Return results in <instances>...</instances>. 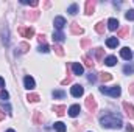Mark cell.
Returning <instances> with one entry per match:
<instances>
[{
	"label": "cell",
	"instance_id": "41",
	"mask_svg": "<svg viewBox=\"0 0 134 132\" xmlns=\"http://www.w3.org/2000/svg\"><path fill=\"white\" fill-rule=\"evenodd\" d=\"M0 98H2V99H8V98H9L8 92H6V90H2V92H0Z\"/></svg>",
	"mask_w": 134,
	"mask_h": 132
},
{
	"label": "cell",
	"instance_id": "18",
	"mask_svg": "<svg viewBox=\"0 0 134 132\" xmlns=\"http://www.w3.org/2000/svg\"><path fill=\"white\" fill-rule=\"evenodd\" d=\"M53 128L56 129V132H66V131H67L66 124H64V123H61V121H58V123H55V124H53Z\"/></svg>",
	"mask_w": 134,
	"mask_h": 132
},
{
	"label": "cell",
	"instance_id": "43",
	"mask_svg": "<svg viewBox=\"0 0 134 132\" xmlns=\"http://www.w3.org/2000/svg\"><path fill=\"white\" fill-rule=\"evenodd\" d=\"M2 120H5V112L0 109V121H2Z\"/></svg>",
	"mask_w": 134,
	"mask_h": 132
},
{
	"label": "cell",
	"instance_id": "31",
	"mask_svg": "<svg viewBox=\"0 0 134 132\" xmlns=\"http://www.w3.org/2000/svg\"><path fill=\"white\" fill-rule=\"evenodd\" d=\"M128 33H130V27H125V28H122V30L117 33V37H125Z\"/></svg>",
	"mask_w": 134,
	"mask_h": 132
},
{
	"label": "cell",
	"instance_id": "15",
	"mask_svg": "<svg viewBox=\"0 0 134 132\" xmlns=\"http://www.w3.org/2000/svg\"><path fill=\"white\" fill-rule=\"evenodd\" d=\"M78 113H80V106H78V104L70 106V109H69V115H70V117H78Z\"/></svg>",
	"mask_w": 134,
	"mask_h": 132
},
{
	"label": "cell",
	"instance_id": "21",
	"mask_svg": "<svg viewBox=\"0 0 134 132\" xmlns=\"http://www.w3.org/2000/svg\"><path fill=\"white\" fill-rule=\"evenodd\" d=\"M100 79L103 81V82L111 81V79H112V75H111V73H106V71H101L100 73Z\"/></svg>",
	"mask_w": 134,
	"mask_h": 132
},
{
	"label": "cell",
	"instance_id": "3",
	"mask_svg": "<svg viewBox=\"0 0 134 132\" xmlns=\"http://www.w3.org/2000/svg\"><path fill=\"white\" fill-rule=\"evenodd\" d=\"M86 107H87V110H89L91 113H94V112L97 110V101H95V98H94L92 95H89V97L86 98Z\"/></svg>",
	"mask_w": 134,
	"mask_h": 132
},
{
	"label": "cell",
	"instance_id": "7",
	"mask_svg": "<svg viewBox=\"0 0 134 132\" xmlns=\"http://www.w3.org/2000/svg\"><path fill=\"white\" fill-rule=\"evenodd\" d=\"M123 109H125V113L128 115V118L133 120L134 118V106L133 104H130L128 101H125V103H123Z\"/></svg>",
	"mask_w": 134,
	"mask_h": 132
},
{
	"label": "cell",
	"instance_id": "37",
	"mask_svg": "<svg viewBox=\"0 0 134 132\" xmlns=\"http://www.w3.org/2000/svg\"><path fill=\"white\" fill-rule=\"evenodd\" d=\"M39 51H41V53H48V51H50V47H48L47 44H45V45H41V47H39Z\"/></svg>",
	"mask_w": 134,
	"mask_h": 132
},
{
	"label": "cell",
	"instance_id": "16",
	"mask_svg": "<svg viewBox=\"0 0 134 132\" xmlns=\"http://www.w3.org/2000/svg\"><path fill=\"white\" fill-rule=\"evenodd\" d=\"M66 106H53V112L56 113V115H59V117H63L64 113H66Z\"/></svg>",
	"mask_w": 134,
	"mask_h": 132
},
{
	"label": "cell",
	"instance_id": "34",
	"mask_svg": "<svg viewBox=\"0 0 134 132\" xmlns=\"http://www.w3.org/2000/svg\"><path fill=\"white\" fill-rule=\"evenodd\" d=\"M53 50L56 51V55H58V56H64V50H63V47H59V45H55V47H53Z\"/></svg>",
	"mask_w": 134,
	"mask_h": 132
},
{
	"label": "cell",
	"instance_id": "10",
	"mask_svg": "<svg viewBox=\"0 0 134 132\" xmlns=\"http://www.w3.org/2000/svg\"><path fill=\"white\" fill-rule=\"evenodd\" d=\"M94 11H95V0H87L86 2V14L91 16V14H94Z\"/></svg>",
	"mask_w": 134,
	"mask_h": 132
},
{
	"label": "cell",
	"instance_id": "32",
	"mask_svg": "<svg viewBox=\"0 0 134 132\" xmlns=\"http://www.w3.org/2000/svg\"><path fill=\"white\" fill-rule=\"evenodd\" d=\"M20 3H24V5H30V6H33V8H36V6L39 5L37 0H33V2H30V0H20Z\"/></svg>",
	"mask_w": 134,
	"mask_h": 132
},
{
	"label": "cell",
	"instance_id": "5",
	"mask_svg": "<svg viewBox=\"0 0 134 132\" xmlns=\"http://www.w3.org/2000/svg\"><path fill=\"white\" fill-rule=\"evenodd\" d=\"M53 23H55V28H56L58 31H61V30L66 27V19H64V17H61V16H58V17H55Z\"/></svg>",
	"mask_w": 134,
	"mask_h": 132
},
{
	"label": "cell",
	"instance_id": "22",
	"mask_svg": "<svg viewBox=\"0 0 134 132\" xmlns=\"http://www.w3.org/2000/svg\"><path fill=\"white\" fill-rule=\"evenodd\" d=\"M123 73H125V75H133L134 73V65L133 64H126V65L123 67Z\"/></svg>",
	"mask_w": 134,
	"mask_h": 132
},
{
	"label": "cell",
	"instance_id": "11",
	"mask_svg": "<svg viewBox=\"0 0 134 132\" xmlns=\"http://www.w3.org/2000/svg\"><path fill=\"white\" fill-rule=\"evenodd\" d=\"M24 84H25V89H28V90H33L34 89V79L31 78V76H25L24 78Z\"/></svg>",
	"mask_w": 134,
	"mask_h": 132
},
{
	"label": "cell",
	"instance_id": "35",
	"mask_svg": "<svg viewBox=\"0 0 134 132\" xmlns=\"http://www.w3.org/2000/svg\"><path fill=\"white\" fill-rule=\"evenodd\" d=\"M125 17H126V20H134V9H128Z\"/></svg>",
	"mask_w": 134,
	"mask_h": 132
},
{
	"label": "cell",
	"instance_id": "26",
	"mask_svg": "<svg viewBox=\"0 0 134 132\" xmlns=\"http://www.w3.org/2000/svg\"><path fill=\"white\" fill-rule=\"evenodd\" d=\"M39 17V11H30L28 14H27V19L28 20H36Z\"/></svg>",
	"mask_w": 134,
	"mask_h": 132
},
{
	"label": "cell",
	"instance_id": "25",
	"mask_svg": "<svg viewBox=\"0 0 134 132\" xmlns=\"http://www.w3.org/2000/svg\"><path fill=\"white\" fill-rule=\"evenodd\" d=\"M95 31L98 34H104V22H98L95 25Z\"/></svg>",
	"mask_w": 134,
	"mask_h": 132
},
{
	"label": "cell",
	"instance_id": "39",
	"mask_svg": "<svg viewBox=\"0 0 134 132\" xmlns=\"http://www.w3.org/2000/svg\"><path fill=\"white\" fill-rule=\"evenodd\" d=\"M2 107H3V109H5V110L9 113V115H13V112H11V106H9L8 103H3V104H2Z\"/></svg>",
	"mask_w": 134,
	"mask_h": 132
},
{
	"label": "cell",
	"instance_id": "6",
	"mask_svg": "<svg viewBox=\"0 0 134 132\" xmlns=\"http://www.w3.org/2000/svg\"><path fill=\"white\" fill-rule=\"evenodd\" d=\"M17 31H19V34H20L22 37H33V36H34V30H33V28H25V27H20Z\"/></svg>",
	"mask_w": 134,
	"mask_h": 132
},
{
	"label": "cell",
	"instance_id": "40",
	"mask_svg": "<svg viewBox=\"0 0 134 132\" xmlns=\"http://www.w3.org/2000/svg\"><path fill=\"white\" fill-rule=\"evenodd\" d=\"M37 40H39L41 45H45V36H44V34H39V36H37Z\"/></svg>",
	"mask_w": 134,
	"mask_h": 132
},
{
	"label": "cell",
	"instance_id": "12",
	"mask_svg": "<svg viewBox=\"0 0 134 132\" xmlns=\"http://www.w3.org/2000/svg\"><path fill=\"white\" fill-rule=\"evenodd\" d=\"M72 70H73V73L78 75V76L83 75V71H84V68H83V65H81L80 62H73V64H72Z\"/></svg>",
	"mask_w": 134,
	"mask_h": 132
},
{
	"label": "cell",
	"instance_id": "33",
	"mask_svg": "<svg viewBox=\"0 0 134 132\" xmlns=\"http://www.w3.org/2000/svg\"><path fill=\"white\" fill-rule=\"evenodd\" d=\"M64 97H66L64 90H55L53 92V98H64Z\"/></svg>",
	"mask_w": 134,
	"mask_h": 132
},
{
	"label": "cell",
	"instance_id": "24",
	"mask_svg": "<svg viewBox=\"0 0 134 132\" xmlns=\"http://www.w3.org/2000/svg\"><path fill=\"white\" fill-rule=\"evenodd\" d=\"M2 36H3V44H5V45H9V36H8V28H3V31H2Z\"/></svg>",
	"mask_w": 134,
	"mask_h": 132
},
{
	"label": "cell",
	"instance_id": "42",
	"mask_svg": "<svg viewBox=\"0 0 134 132\" xmlns=\"http://www.w3.org/2000/svg\"><path fill=\"white\" fill-rule=\"evenodd\" d=\"M126 132H134V128L131 126V124H128V126H126Z\"/></svg>",
	"mask_w": 134,
	"mask_h": 132
},
{
	"label": "cell",
	"instance_id": "23",
	"mask_svg": "<svg viewBox=\"0 0 134 132\" xmlns=\"http://www.w3.org/2000/svg\"><path fill=\"white\" fill-rule=\"evenodd\" d=\"M27 99H28L30 103H37L41 98H39V95H37V93H28V95H27Z\"/></svg>",
	"mask_w": 134,
	"mask_h": 132
},
{
	"label": "cell",
	"instance_id": "38",
	"mask_svg": "<svg viewBox=\"0 0 134 132\" xmlns=\"http://www.w3.org/2000/svg\"><path fill=\"white\" fill-rule=\"evenodd\" d=\"M87 81H89V82H95V81H97V76H95V73H92V71H91V73L87 75Z\"/></svg>",
	"mask_w": 134,
	"mask_h": 132
},
{
	"label": "cell",
	"instance_id": "17",
	"mask_svg": "<svg viewBox=\"0 0 134 132\" xmlns=\"http://www.w3.org/2000/svg\"><path fill=\"white\" fill-rule=\"evenodd\" d=\"M33 123H34V124H41V123H42V115H41V112H39V110H34Z\"/></svg>",
	"mask_w": 134,
	"mask_h": 132
},
{
	"label": "cell",
	"instance_id": "27",
	"mask_svg": "<svg viewBox=\"0 0 134 132\" xmlns=\"http://www.w3.org/2000/svg\"><path fill=\"white\" fill-rule=\"evenodd\" d=\"M81 59H83V62L86 64V67H89V68H92V67H94V62H92V59H91L89 56H83Z\"/></svg>",
	"mask_w": 134,
	"mask_h": 132
},
{
	"label": "cell",
	"instance_id": "20",
	"mask_svg": "<svg viewBox=\"0 0 134 132\" xmlns=\"http://www.w3.org/2000/svg\"><path fill=\"white\" fill-rule=\"evenodd\" d=\"M64 37H66V36L61 33V31L53 33V40H55V42H63V40H64Z\"/></svg>",
	"mask_w": 134,
	"mask_h": 132
},
{
	"label": "cell",
	"instance_id": "36",
	"mask_svg": "<svg viewBox=\"0 0 134 132\" xmlns=\"http://www.w3.org/2000/svg\"><path fill=\"white\" fill-rule=\"evenodd\" d=\"M89 45H91V39H86V37H84V39L81 40V48H87Z\"/></svg>",
	"mask_w": 134,
	"mask_h": 132
},
{
	"label": "cell",
	"instance_id": "9",
	"mask_svg": "<svg viewBox=\"0 0 134 132\" xmlns=\"http://www.w3.org/2000/svg\"><path fill=\"white\" fill-rule=\"evenodd\" d=\"M120 56H122L123 59H126V61H131V58H133V51H131L128 47H123V48L120 50Z\"/></svg>",
	"mask_w": 134,
	"mask_h": 132
},
{
	"label": "cell",
	"instance_id": "19",
	"mask_svg": "<svg viewBox=\"0 0 134 132\" xmlns=\"http://www.w3.org/2000/svg\"><path fill=\"white\" fill-rule=\"evenodd\" d=\"M115 62H117V58H115V56H108V58L104 59V64L109 65V67L115 65Z\"/></svg>",
	"mask_w": 134,
	"mask_h": 132
},
{
	"label": "cell",
	"instance_id": "28",
	"mask_svg": "<svg viewBox=\"0 0 134 132\" xmlns=\"http://www.w3.org/2000/svg\"><path fill=\"white\" fill-rule=\"evenodd\" d=\"M67 13H69V14H72V16H73V14H76V13H78V5H76V3L70 5V6H69V9H67Z\"/></svg>",
	"mask_w": 134,
	"mask_h": 132
},
{
	"label": "cell",
	"instance_id": "13",
	"mask_svg": "<svg viewBox=\"0 0 134 132\" xmlns=\"http://www.w3.org/2000/svg\"><path fill=\"white\" fill-rule=\"evenodd\" d=\"M106 45H108L109 48H115V47L119 45V39H117V37H108V39H106Z\"/></svg>",
	"mask_w": 134,
	"mask_h": 132
},
{
	"label": "cell",
	"instance_id": "30",
	"mask_svg": "<svg viewBox=\"0 0 134 132\" xmlns=\"http://www.w3.org/2000/svg\"><path fill=\"white\" fill-rule=\"evenodd\" d=\"M103 53H104V50L98 47V48H95V56H97V61H101L103 59Z\"/></svg>",
	"mask_w": 134,
	"mask_h": 132
},
{
	"label": "cell",
	"instance_id": "1",
	"mask_svg": "<svg viewBox=\"0 0 134 132\" xmlns=\"http://www.w3.org/2000/svg\"><path fill=\"white\" fill-rule=\"evenodd\" d=\"M100 123L103 128H109V129H120L122 128V118L117 113H106L100 118Z\"/></svg>",
	"mask_w": 134,
	"mask_h": 132
},
{
	"label": "cell",
	"instance_id": "14",
	"mask_svg": "<svg viewBox=\"0 0 134 132\" xmlns=\"http://www.w3.org/2000/svg\"><path fill=\"white\" fill-rule=\"evenodd\" d=\"M117 27H119V20H117V19H114V17H112V19H109V20H108V28H109L111 31L117 30Z\"/></svg>",
	"mask_w": 134,
	"mask_h": 132
},
{
	"label": "cell",
	"instance_id": "44",
	"mask_svg": "<svg viewBox=\"0 0 134 132\" xmlns=\"http://www.w3.org/2000/svg\"><path fill=\"white\" fill-rule=\"evenodd\" d=\"M5 86V79L3 78H0V87H3Z\"/></svg>",
	"mask_w": 134,
	"mask_h": 132
},
{
	"label": "cell",
	"instance_id": "8",
	"mask_svg": "<svg viewBox=\"0 0 134 132\" xmlns=\"http://www.w3.org/2000/svg\"><path fill=\"white\" fill-rule=\"evenodd\" d=\"M70 31H72V34H75V36H80V34L84 33V30H83L76 22H72V23H70Z\"/></svg>",
	"mask_w": 134,
	"mask_h": 132
},
{
	"label": "cell",
	"instance_id": "45",
	"mask_svg": "<svg viewBox=\"0 0 134 132\" xmlns=\"http://www.w3.org/2000/svg\"><path fill=\"white\" fill-rule=\"evenodd\" d=\"M6 132H16V131H14V129H8Z\"/></svg>",
	"mask_w": 134,
	"mask_h": 132
},
{
	"label": "cell",
	"instance_id": "4",
	"mask_svg": "<svg viewBox=\"0 0 134 132\" xmlns=\"http://www.w3.org/2000/svg\"><path fill=\"white\" fill-rule=\"evenodd\" d=\"M70 93H72V97H75V98H80V97L84 93V89H83V86H80V84H75V86L70 89Z\"/></svg>",
	"mask_w": 134,
	"mask_h": 132
},
{
	"label": "cell",
	"instance_id": "2",
	"mask_svg": "<svg viewBox=\"0 0 134 132\" xmlns=\"http://www.w3.org/2000/svg\"><path fill=\"white\" fill-rule=\"evenodd\" d=\"M100 92H101V93H104V95H109V97L117 98V97H120L122 89H120L119 86H114V87H104V86H101V87H100Z\"/></svg>",
	"mask_w": 134,
	"mask_h": 132
},
{
	"label": "cell",
	"instance_id": "29",
	"mask_svg": "<svg viewBox=\"0 0 134 132\" xmlns=\"http://www.w3.org/2000/svg\"><path fill=\"white\" fill-rule=\"evenodd\" d=\"M19 48H20L22 53H27V51L30 50V44H28V42H22V44H19Z\"/></svg>",
	"mask_w": 134,
	"mask_h": 132
}]
</instances>
